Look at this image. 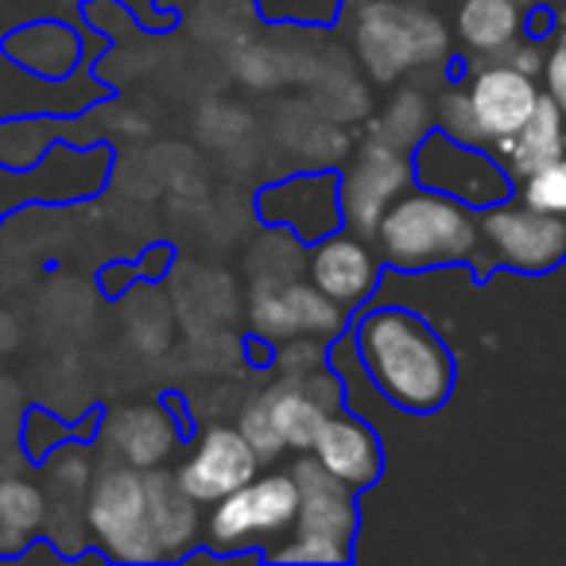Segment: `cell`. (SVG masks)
I'll return each instance as SVG.
<instances>
[{
  "label": "cell",
  "mask_w": 566,
  "mask_h": 566,
  "mask_svg": "<svg viewBox=\"0 0 566 566\" xmlns=\"http://www.w3.org/2000/svg\"><path fill=\"white\" fill-rule=\"evenodd\" d=\"M357 354L388 403L431 416L454 388V357L419 315L400 307L373 311L357 323Z\"/></svg>",
  "instance_id": "6da1fadb"
},
{
  "label": "cell",
  "mask_w": 566,
  "mask_h": 566,
  "mask_svg": "<svg viewBox=\"0 0 566 566\" xmlns=\"http://www.w3.org/2000/svg\"><path fill=\"white\" fill-rule=\"evenodd\" d=\"M377 252L392 268L419 272L439 264H465L481 256V218L462 202L431 187H408L377 226Z\"/></svg>",
  "instance_id": "7a4b0ae2"
},
{
  "label": "cell",
  "mask_w": 566,
  "mask_h": 566,
  "mask_svg": "<svg viewBox=\"0 0 566 566\" xmlns=\"http://www.w3.org/2000/svg\"><path fill=\"white\" fill-rule=\"evenodd\" d=\"M354 51L369 78L396 82L416 66H431L447 55V32L423 9L396 4V0H365L354 12Z\"/></svg>",
  "instance_id": "3957f363"
},
{
  "label": "cell",
  "mask_w": 566,
  "mask_h": 566,
  "mask_svg": "<svg viewBox=\"0 0 566 566\" xmlns=\"http://www.w3.org/2000/svg\"><path fill=\"white\" fill-rule=\"evenodd\" d=\"M86 524L113 558L151 563L159 547L148 524V478L125 462H109L86 489Z\"/></svg>",
  "instance_id": "277c9868"
},
{
  "label": "cell",
  "mask_w": 566,
  "mask_h": 566,
  "mask_svg": "<svg viewBox=\"0 0 566 566\" xmlns=\"http://www.w3.org/2000/svg\"><path fill=\"white\" fill-rule=\"evenodd\" d=\"M300 520V481L295 473H264L241 485L237 493L221 496L206 516V535L213 547L237 551L256 539L292 532Z\"/></svg>",
  "instance_id": "5b68a950"
},
{
  "label": "cell",
  "mask_w": 566,
  "mask_h": 566,
  "mask_svg": "<svg viewBox=\"0 0 566 566\" xmlns=\"http://www.w3.org/2000/svg\"><path fill=\"white\" fill-rule=\"evenodd\" d=\"M338 303L303 275L287 280H252L249 295V323L264 342H292V338H331L342 326Z\"/></svg>",
  "instance_id": "8992f818"
},
{
  "label": "cell",
  "mask_w": 566,
  "mask_h": 566,
  "mask_svg": "<svg viewBox=\"0 0 566 566\" xmlns=\"http://www.w3.org/2000/svg\"><path fill=\"white\" fill-rule=\"evenodd\" d=\"M481 237L493 260L516 268V272H551L566 260V218L535 206H485L481 213Z\"/></svg>",
  "instance_id": "52a82bcc"
},
{
  "label": "cell",
  "mask_w": 566,
  "mask_h": 566,
  "mask_svg": "<svg viewBox=\"0 0 566 566\" xmlns=\"http://www.w3.org/2000/svg\"><path fill=\"white\" fill-rule=\"evenodd\" d=\"M416 167H411L408 151L396 144L369 136L357 151L354 167L342 179V218L357 237L373 241L385 210L411 187Z\"/></svg>",
  "instance_id": "ba28073f"
},
{
  "label": "cell",
  "mask_w": 566,
  "mask_h": 566,
  "mask_svg": "<svg viewBox=\"0 0 566 566\" xmlns=\"http://www.w3.org/2000/svg\"><path fill=\"white\" fill-rule=\"evenodd\" d=\"M419 187L462 198L465 206H496L509 198V175L481 156L478 144H462L447 133H427L416 148Z\"/></svg>",
  "instance_id": "9c48e42d"
},
{
  "label": "cell",
  "mask_w": 566,
  "mask_h": 566,
  "mask_svg": "<svg viewBox=\"0 0 566 566\" xmlns=\"http://www.w3.org/2000/svg\"><path fill=\"white\" fill-rule=\"evenodd\" d=\"M264 458L252 450L241 427H210L202 439L195 442L182 465L175 470L179 485L195 496L198 504H218L221 496L237 493L260 473Z\"/></svg>",
  "instance_id": "30bf717a"
},
{
  "label": "cell",
  "mask_w": 566,
  "mask_h": 566,
  "mask_svg": "<svg viewBox=\"0 0 566 566\" xmlns=\"http://www.w3.org/2000/svg\"><path fill=\"white\" fill-rule=\"evenodd\" d=\"M264 221L287 226L303 241H323L342 226V187L331 175H307V179H287L280 187H268L260 195Z\"/></svg>",
  "instance_id": "8fae6325"
},
{
  "label": "cell",
  "mask_w": 566,
  "mask_h": 566,
  "mask_svg": "<svg viewBox=\"0 0 566 566\" xmlns=\"http://www.w3.org/2000/svg\"><path fill=\"white\" fill-rule=\"evenodd\" d=\"M295 481H300V520H295V535L303 539H323L334 547H346L354 539L357 512L349 501V485L338 481L331 470H323L315 454L295 462Z\"/></svg>",
  "instance_id": "7c38bea8"
},
{
  "label": "cell",
  "mask_w": 566,
  "mask_h": 566,
  "mask_svg": "<svg viewBox=\"0 0 566 566\" xmlns=\"http://www.w3.org/2000/svg\"><path fill=\"white\" fill-rule=\"evenodd\" d=\"M465 94H470L473 117H478L485 144H501L512 133H520L535 113V105L543 102L532 74L520 71V66H485Z\"/></svg>",
  "instance_id": "4fadbf2b"
},
{
  "label": "cell",
  "mask_w": 566,
  "mask_h": 566,
  "mask_svg": "<svg viewBox=\"0 0 566 566\" xmlns=\"http://www.w3.org/2000/svg\"><path fill=\"white\" fill-rule=\"evenodd\" d=\"M102 447L109 462H125L133 470H156L179 447V427L159 403H128V408L109 411Z\"/></svg>",
  "instance_id": "5bb4252c"
},
{
  "label": "cell",
  "mask_w": 566,
  "mask_h": 566,
  "mask_svg": "<svg viewBox=\"0 0 566 566\" xmlns=\"http://www.w3.org/2000/svg\"><path fill=\"white\" fill-rule=\"evenodd\" d=\"M377 256L380 252H373L365 244V237L331 233L323 241H315V249L307 256L311 283L318 292L331 295L338 307H357L377 287Z\"/></svg>",
  "instance_id": "9a60e30c"
},
{
  "label": "cell",
  "mask_w": 566,
  "mask_h": 566,
  "mask_svg": "<svg viewBox=\"0 0 566 566\" xmlns=\"http://www.w3.org/2000/svg\"><path fill=\"white\" fill-rule=\"evenodd\" d=\"M311 454L323 462V470H331L338 481H346L349 489H365L380 478V442L361 419L349 416H331L318 434Z\"/></svg>",
  "instance_id": "2e32d148"
},
{
  "label": "cell",
  "mask_w": 566,
  "mask_h": 566,
  "mask_svg": "<svg viewBox=\"0 0 566 566\" xmlns=\"http://www.w3.org/2000/svg\"><path fill=\"white\" fill-rule=\"evenodd\" d=\"M256 400H260V408H264L272 431L280 434L283 447L303 450V454L315 450L326 419L334 416V411L326 408V403L318 400L307 385H300V380H292V377L280 380V385H272V388H264Z\"/></svg>",
  "instance_id": "e0dca14e"
},
{
  "label": "cell",
  "mask_w": 566,
  "mask_h": 566,
  "mask_svg": "<svg viewBox=\"0 0 566 566\" xmlns=\"http://www.w3.org/2000/svg\"><path fill=\"white\" fill-rule=\"evenodd\" d=\"M148 478V524L159 558H175L195 543L198 535V501L179 485V478L167 470H144Z\"/></svg>",
  "instance_id": "ac0fdd59"
},
{
  "label": "cell",
  "mask_w": 566,
  "mask_h": 566,
  "mask_svg": "<svg viewBox=\"0 0 566 566\" xmlns=\"http://www.w3.org/2000/svg\"><path fill=\"white\" fill-rule=\"evenodd\" d=\"M496 148H501L504 164H509V171L516 179H527L532 171L547 167L551 159L563 156V113H558V105L551 97H543L532 117H527V125L520 133H512L509 140H501Z\"/></svg>",
  "instance_id": "d6986e66"
},
{
  "label": "cell",
  "mask_w": 566,
  "mask_h": 566,
  "mask_svg": "<svg viewBox=\"0 0 566 566\" xmlns=\"http://www.w3.org/2000/svg\"><path fill=\"white\" fill-rule=\"evenodd\" d=\"M520 28L512 0H465L458 9V35L470 51H501Z\"/></svg>",
  "instance_id": "ffe728a7"
},
{
  "label": "cell",
  "mask_w": 566,
  "mask_h": 566,
  "mask_svg": "<svg viewBox=\"0 0 566 566\" xmlns=\"http://www.w3.org/2000/svg\"><path fill=\"white\" fill-rule=\"evenodd\" d=\"M43 520H48V496L40 493V485L24 478L0 481V532L24 539Z\"/></svg>",
  "instance_id": "44dd1931"
},
{
  "label": "cell",
  "mask_w": 566,
  "mask_h": 566,
  "mask_svg": "<svg viewBox=\"0 0 566 566\" xmlns=\"http://www.w3.org/2000/svg\"><path fill=\"white\" fill-rule=\"evenodd\" d=\"M427 133H431V109H427V102L416 94V90H403V94L385 109V117L377 120V133L373 136L411 151V148H419V140H423Z\"/></svg>",
  "instance_id": "7402d4cb"
},
{
  "label": "cell",
  "mask_w": 566,
  "mask_h": 566,
  "mask_svg": "<svg viewBox=\"0 0 566 566\" xmlns=\"http://www.w3.org/2000/svg\"><path fill=\"white\" fill-rule=\"evenodd\" d=\"M524 202L535 206V210H547L566 218V156L551 159L547 167L532 171L524 179Z\"/></svg>",
  "instance_id": "603a6c76"
},
{
  "label": "cell",
  "mask_w": 566,
  "mask_h": 566,
  "mask_svg": "<svg viewBox=\"0 0 566 566\" xmlns=\"http://www.w3.org/2000/svg\"><path fill=\"white\" fill-rule=\"evenodd\" d=\"M439 120H442V133L454 136V140L485 144V136H481V128H478V117H473L470 94H462V90H450V94H442Z\"/></svg>",
  "instance_id": "cb8c5ba5"
},
{
  "label": "cell",
  "mask_w": 566,
  "mask_h": 566,
  "mask_svg": "<svg viewBox=\"0 0 566 566\" xmlns=\"http://www.w3.org/2000/svg\"><path fill=\"white\" fill-rule=\"evenodd\" d=\"M237 427L244 431V439L252 442V450H256L260 458H275V454H283V442H280V434L272 431V423H268V416H264V408H260V400H252L249 408L241 411V419H237Z\"/></svg>",
  "instance_id": "d4e9b609"
},
{
  "label": "cell",
  "mask_w": 566,
  "mask_h": 566,
  "mask_svg": "<svg viewBox=\"0 0 566 566\" xmlns=\"http://www.w3.org/2000/svg\"><path fill=\"white\" fill-rule=\"evenodd\" d=\"M272 558L275 563H346L349 551L334 547V543H323V539H303V535H295L292 547L272 551Z\"/></svg>",
  "instance_id": "484cf974"
},
{
  "label": "cell",
  "mask_w": 566,
  "mask_h": 566,
  "mask_svg": "<svg viewBox=\"0 0 566 566\" xmlns=\"http://www.w3.org/2000/svg\"><path fill=\"white\" fill-rule=\"evenodd\" d=\"M547 97L558 105V113L566 117V35L555 48V55L547 59Z\"/></svg>",
  "instance_id": "4316f807"
}]
</instances>
